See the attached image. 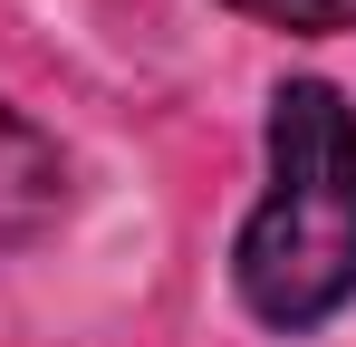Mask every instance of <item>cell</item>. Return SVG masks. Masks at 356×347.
Segmentation results:
<instances>
[{
	"label": "cell",
	"instance_id": "cell-3",
	"mask_svg": "<svg viewBox=\"0 0 356 347\" xmlns=\"http://www.w3.org/2000/svg\"><path fill=\"white\" fill-rule=\"evenodd\" d=\"M270 29H356V0H232Z\"/></svg>",
	"mask_w": 356,
	"mask_h": 347
},
{
	"label": "cell",
	"instance_id": "cell-2",
	"mask_svg": "<svg viewBox=\"0 0 356 347\" xmlns=\"http://www.w3.org/2000/svg\"><path fill=\"white\" fill-rule=\"evenodd\" d=\"M67 213V155L0 97V241H39Z\"/></svg>",
	"mask_w": 356,
	"mask_h": 347
},
{
	"label": "cell",
	"instance_id": "cell-1",
	"mask_svg": "<svg viewBox=\"0 0 356 347\" xmlns=\"http://www.w3.org/2000/svg\"><path fill=\"white\" fill-rule=\"evenodd\" d=\"M232 270L270 328H318L356 299V107L327 77L270 97V193L241 222Z\"/></svg>",
	"mask_w": 356,
	"mask_h": 347
}]
</instances>
